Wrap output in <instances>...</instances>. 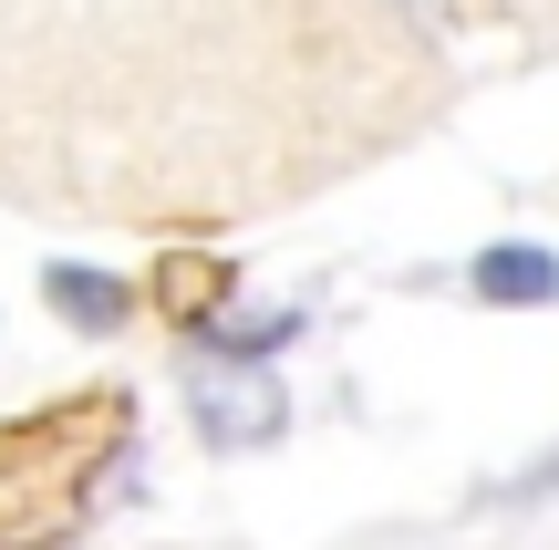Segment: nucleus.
<instances>
[{
	"mask_svg": "<svg viewBox=\"0 0 559 550\" xmlns=\"http://www.w3.org/2000/svg\"><path fill=\"white\" fill-rule=\"evenodd\" d=\"M477 302H498V312H539V302H559V260L539 239H498V249H477Z\"/></svg>",
	"mask_w": 559,
	"mask_h": 550,
	"instance_id": "nucleus-4",
	"label": "nucleus"
},
{
	"mask_svg": "<svg viewBox=\"0 0 559 550\" xmlns=\"http://www.w3.org/2000/svg\"><path fill=\"white\" fill-rule=\"evenodd\" d=\"M300 343V312H218V323L198 332L207 364H270V353Z\"/></svg>",
	"mask_w": 559,
	"mask_h": 550,
	"instance_id": "nucleus-6",
	"label": "nucleus"
},
{
	"mask_svg": "<svg viewBox=\"0 0 559 550\" xmlns=\"http://www.w3.org/2000/svg\"><path fill=\"white\" fill-rule=\"evenodd\" d=\"M145 291H156V312H166V323H187V343H198V332L228 312V260H207V249H166Z\"/></svg>",
	"mask_w": 559,
	"mask_h": 550,
	"instance_id": "nucleus-3",
	"label": "nucleus"
},
{
	"mask_svg": "<svg viewBox=\"0 0 559 550\" xmlns=\"http://www.w3.org/2000/svg\"><path fill=\"white\" fill-rule=\"evenodd\" d=\"M187 416H198V436L218 457H249V447H280L290 395H280V374H260V364H207L198 395H187Z\"/></svg>",
	"mask_w": 559,
	"mask_h": 550,
	"instance_id": "nucleus-2",
	"label": "nucleus"
},
{
	"mask_svg": "<svg viewBox=\"0 0 559 550\" xmlns=\"http://www.w3.org/2000/svg\"><path fill=\"white\" fill-rule=\"evenodd\" d=\"M41 291H52V312H62L73 332H124V323H135V281H115V270L52 260V281H41Z\"/></svg>",
	"mask_w": 559,
	"mask_h": 550,
	"instance_id": "nucleus-5",
	"label": "nucleus"
},
{
	"mask_svg": "<svg viewBox=\"0 0 559 550\" xmlns=\"http://www.w3.org/2000/svg\"><path fill=\"white\" fill-rule=\"evenodd\" d=\"M498 499H559V447H549V457H539V468H528V478H508Z\"/></svg>",
	"mask_w": 559,
	"mask_h": 550,
	"instance_id": "nucleus-7",
	"label": "nucleus"
},
{
	"mask_svg": "<svg viewBox=\"0 0 559 550\" xmlns=\"http://www.w3.org/2000/svg\"><path fill=\"white\" fill-rule=\"evenodd\" d=\"M135 436V395L83 385L41 416H0V550H62L94 519V478Z\"/></svg>",
	"mask_w": 559,
	"mask_h": 550,
	"instance_id": "nucleus-1",
	"label": "nucleus"
}]
</instances>
